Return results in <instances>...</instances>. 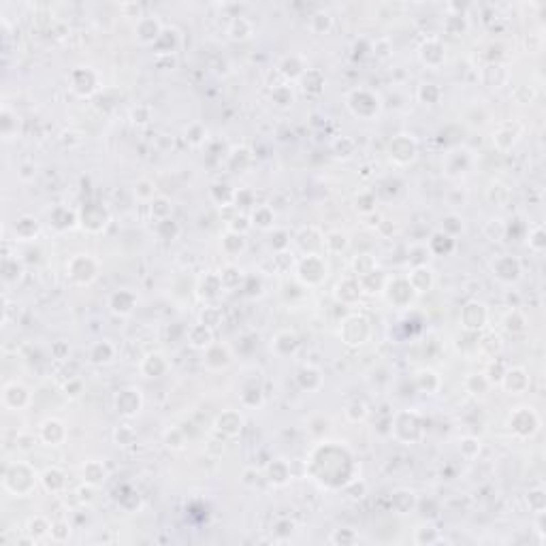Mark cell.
I'll use <instances>...</instances> for the list:
<instances>
[{"mask_svg":"<svg viewBox=\"0 0 546 546\" xmlns=\"http://www.w3.org/2000/svg\"><path fill=\"white\" fill-rule=\"evenodd\" d=\"M504 386L510 392H521L527 388V376L523 369H512L504 373Z\"/></svg>","mask_w":546,"mask_h":546,"instance_id":"3957f363","label":"cell"},{"mask_svg":"<svg viewBox=\"0 0 546 546\" xmlns=\"http://www.w3.org/2000/svg\"><path fill=\"white\" fill-rule=\"evenodd\" d=\"M506 329L510 331V333H519L525 329V320H523V316L519 312H512L510 316L506 318Z\"/></svg>","mask_w":546,"mask_h":546,"instance_id":"5b68a950","label":"cell"},{"mask_svg":"<svg viewBox=\"0 0 546 546\" xmlns=\"http://www.w3.org/2000/svg\"><path fill=\"white\" fill-rule=\"evenodd\" d=\"M510 425L519 435L527 437V435H533L535 431H538L540 418L531 408H519L514 412V416L510 418Z\"/></svg>","mask_w":546,"mask_h":546,"instance_id":"6da1fadb","label":"cell"},{"mask_svg":"<svg viewBox=\"0 0 546 546\" xmlns=\"http://www.w3.org/2000/svg\"><path fill=\"white\" fill-rule=\"evenodd\" d=\"M111 354H113V350L107 346V343H103V346H96V350H94V354H92V359L96 361V363H105V361L111 359Z\"/></svg>","mask_w":546,"mask_h":546,"instance_id":"52a82bcc","label":"cell"},{"mask_svg":"<svg viewBox=\"0 0 546 546\" xmlns=\"http://www.w3.org/2000/svg\"><path fill=\"white\" fill-rule=\"evenodd\" d=\"M495 273H497V277H502L504 282L519 280L521 265H519V261H514V258H500L495 265Z\"/></svg>","mask_w":546,"mask_h":546,"instance_id":"7a4b0ae2","label":"cell"},{"mask_svg":"<svg viewBox=\"0 0 546 546\" xmlns=\"http://www.w3.org/2000/svg\"><path fill=\"white\" fill-rule=\"evenodd\" d=\"M544 491L542 488H535V491H531L529 493V508L531 510H535L538 514H542L544 512Z\"/></svg>","mask_w":546,"mask_h":546,"instance_id":"8992f818","label":"cell"},{"mask_svg":"<svg viewBox=\"0 0 546 546\" xmlns=\"http://www.w3.org/2000/svg\"><path fill=\"white\" fill-rule=\"evenodd\" d=\"M529 245L533 247L535 252H542L544 247H546V233H544V228H542V226H538V228H535V231L531 233V237H529Z\"/></svg>","mask_w":546,"mask_h":546,"instance_id":"277c9868","label":"cell"},{"mask_svg":"<svg viewBox=\"0 0 546 546\" xmlns=\"http://www.w3.org/2000/svg\"><path fill=\"white\" fill-rule=\"evenodd\" d=\"M341 540L346 542V540H354V538H352V533H348L346 529H343V531H337L333 535V542H341Z\"/></svg>","mask_w":546,"mask_h":546,"instance_id":"30bf717a","label":"cell"},{"mask_svg":"<svg viewBox=\"0 0 546 546\" xmlns=\"http://www.w3.org/2000/svg\"><path fill=\"white\" fill-rule=\"evenodd\" d=\"M147 188H152L150 181H141V184L137 186V194H139L141 198H147V196H152V194H154V190H147Z\"/></svg>","mask_w":546,"mask_h":546,"instance_id":"ba28073f","label":"cell"},{"mask_svg":"<svg viewBox=\"0 0 546 546\" xmlns=\"http://www.w3.org/2000/svg\"><path fill=\"white\" fill-rule=\"evenodd\" d=\"M54 535H56V540H62L64 535H69V529H66V525H56V527H54Z\"/></svg>","mask_w":546,"mask_h":546,"instance_id":"9c48e42d","label":"cell"}]
</instances>
